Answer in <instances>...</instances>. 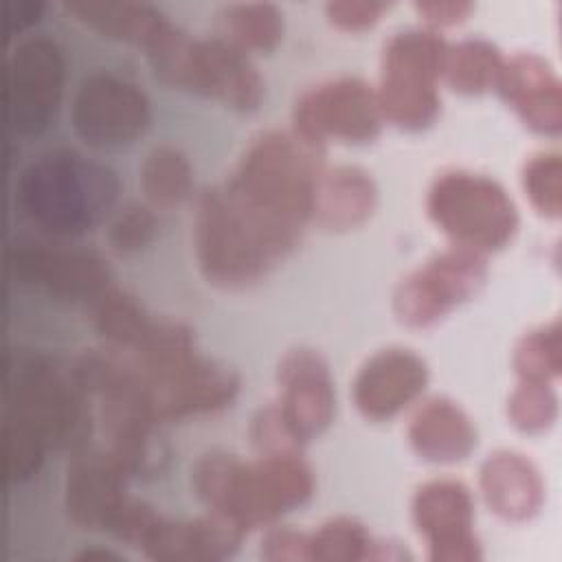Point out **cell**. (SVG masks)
Instances as JSON below:
<instances>
[{
	"label": "cell",
	"instance_id": "9",
	"mask_svg": "<svg viewBox=\"0 0 562 562\" xmlns=\"http://www.w3.org/2000/svg\"><path fill=\"white\" fill-rule=\"evenodd\" d=\"M382 121L375 90L358 77L323 81L305 90L292 110V130L321 147L327 140H373Z\"/></svg>",
	"mask_w": 562,
	"mask_h": 562
},
{
	"label": "cell",
	"instance_id": "28",
	"mask_svg": "<svg viewBox=\"0 0 562 562\" xmlns=\"http://www.w3.org/2000/svg\"><path fill=\"white\" fill-rule=\"evenodd\" d=\"M222 40L239 50H272L283 35V13L268 2H237L220 13Z\"/></svg>",
	"mask_w": 562,
	"mask_h": 562
},
{
	"label": "cell",
	"instance_id": "17",
	"mask_svg": "<svg viewBox=\"0 0 562 562\" xmlns=\"http://www.w3.org/2000/svg\"><path fill=\"white\" fill-rule=\"evenodd\" d=\"M428 367L413 349L389 347L358 369L351 397L362 417L382 422L406 408L426 386Z\"/></svg>",
	"mask_w": 562,
	"mask_h": 562
},
{
	"label": "cell",
	"instance_id": "19",
	"mask_svg": "<svg viewBox=\"0 0 562 562\" xmlns=\"http://www.w3.org/2000/svg\"><path fill=\"white\" fill-rule=\"evenodd\" d=\"M494 88L531 130L540 134L560 132V81L542 57L520 53L503 61Z\"/></svg>",
	"mask_w": 562,
	"mask_h": 562
},
{
	"label": "cell",
	"instance_id": "22",
	"mask_svg": "<svg viewBox=\"0 0 562 562\" xmlns=\"http://www.w3.org/2000/svg\"><path fill=\"white\" fill-rule=\"evenodd\" d=\"M375 198V184L360 167H323L314 187L312 222L327 231L353 228L371 215Z\"/></svg>",
	"mask_w": 562,
	"mask_h": 562
},
{
	"label": "cell",
	"instance_id": "35",
	"mask_svg": "<svg viewBox=\"0 0 562 562\" xmlns=\"http://www.w3.org/2000/svg\"><path fill=\"white\" fill-rule=\"evenodd\" d=\"M386 7L389 4L384 2H349L347 0V2H329L325 11L331 24L345 31H360L378 22Z\"/></svg>",
	"mask_w": 562,
	"mask_h": 562
},
{
	"label": "cell",
	"instance_id": "37",
	"mask_svg": "<svg viewBox=\"0 0 562 562\" xmlns=\"http://www.w3.org/2000/svg\"><path fill=\"white\" fill-rule=\"evenodd\" d=\"M42 11L40 2H9L7 4V15H9V33L11 31H20L29 24H33L37 20Z\"/></svg>",
	"mask_w": 562,
	"mask_h": 562
},
{
	"label": "cell",
	"instance_id": "14",
	"mask_svg": "<svg viewBox=\"0 0 562 562\" xmlns=\"http://www.w3.org/2000/svg\"><path fill=\"white\" fill-rule=\"evenodd\" d=\"M279 400L274 402L290 437L305 443L318 437L334 417V382L316 349H290L277 367Z\"/></svg>",
	"mask_w": 562,
	"mask_h": 562
},
{
	"label": "cell",
	"instance_id": "24",
	"mask_svg": "<svg viewBox=\"0 0 562 562\" xmlns=\"http://www.w3.org/2000/svg\"><path fill=\"white\" fill-rule=\"evenodd\" d=\"M64 9L103 37L138 46L165 18L154 4L132 0H72L64 2Z\"/></svg>",
	"mask_w": 562,
	"mask_h": 562
},
{
	"label": "cell",
	"instance_id": "13",
	"mask_svg": "<svg viewBox=\"0 0 562 562\" xmlns=\"http://www.w3.org/2000/svg\"><path fill=\"white\" fill-rule=\"evenodd\" d=\"M413 522L426 538L430 560L472 562L481 558L472 531V496L461 481L432 479L419 485L413 496Z\"/></svg>",
	"mask_w": 562,
	"mask_h": 562
},
{
	"label": "cell",
	"instance_id": "26",
	"mask_svg": "<svg viewBox=\"0 0 562 562\" xmlns=\"http://www.w3.org/2000/svg\"><path fill=\"white\" fill-rule=\"evenodd\" d=\"M138 184L151 209H171L184 202L193 187L187 156L169 145L154 147L140 162Z\"/></svg>",
	"mask_w": 562,
	"mask_h": 562
},
{
	"label": "cell",
	"instance_id": "27",
	"mask_svg": "<svg viewBox=\"0 0 562 562\" xmlns=\"http://www.w3.org/2000/svg\"><path fill=\"white\" fill-rule=\"evenodd\" d=\"M503 61L505 59L492 42L483 37H468L448 46L441 75L452 90L479 94L496 86Z\"/></svg>",
	"mask_w": 562,
	"mask_h": 562
},
{
	"label": "cell",
	"instance_id": "2",
	"mask_svg": "<svg viewBox=\"0 0 562 562\" xmlns=\"http://www.w3.org/2000/svg\"><path fill=\"white\" fill-rule=\"evenodd\" d=\"M323 147L294 130H268L250 140L224 191L277 235L299 241L312 220Z\"/></svg>",
	"mask_w": 562,
	"mask_h": 562
},
{
	"label": "cell",
	"instance_id": "5",
	"mask_svg": "<svg viewBox=\"0 0 562 562\" xmlns=\"http://www.w3.org/2000/svg\"><path fill=\"white\" fill-rule=\"evenodd\" d=\"M446 53L448 44L432 29L411 26L386 40L375 90L384 121L404 130H422L437 119V79L443 72Z\"/></svg>",
	"mask_w": 562,
	"mask_h": 562
},
{
	"label": "cell",
	"instance_id": "23",
	"mask_svg": "<svg viewBox=\"0 0 562 562\" xmlns=\"http://www.w3.org/2000/svg\"><path fill=\"white\" fill-rule=\"evenodd\" d=\"M252 474L268 522L279 518L283 512L303 505L314 490L312 470L296 450L263 452L252 461Z\"/></svg>",
	"mask_w": 562,
	"mask_h": 562
},
{
	"label": "cell",
	"instance_id": "4",
	"mask_svg": "<svg viewBox=\"0 0 562 562\" xmlns=\"http://www.w3.org/2000/svg\"><path fill=\"white\" fill-rule=\"evenodd\" d=\"M193 246L204 279L226 290L257 283L294 248L235 204L222 184L198 200Z\"/></svg>",
	"mask_w": 562,
	"mask_h": 562
},
{
	"label": "cell",
	"instance_id": "32",
	"mask_svg": "<svg viewBox=\"0 0 562 562\" xmlns=\"http://www.w3.org/2000/svg\"><path fill=\"white\" fill-rule=\"evenodd\" d=\"M522 184L531 204L549 217L560 215V156L542 151L525 162Z\"/></svg>",
	"mask_w": 562,
	"mask_h": 562
},
{
	"label": "cell",
	"instance_id": "25",
	"mask_svg": "<svg viewBox=\"0 0 562 562\" xmlns=\"http://www.w3.org/2000/svg\"><path fill=\"white\" fill-rule=\"evenodd\" d=\"M92 321L105 347L125 353L138 349L156 325V318H151L136 299L116 288H108L97 296Z\"/></svg>",
	"mask_w": 562,
	"mask_h": 562
},
{
	"label": "cell",
	"instance_id": "11",
	"mask_svg": "<svg viewBox=\"0 0 562 562\" xmlns=\"http://www.w3.org/2000/svg\"><path fill=\"white\" fill-rule=\"evenodd\" d=\"M149 123V103L143 90L114 75H88L70 103V125L90 147H121L138 138Z\"/></svg>",
	"mask_w": 562,
	"mask_h": 562
},
{
	"label": "cell",
	"instance_id": "36",
	"mask_svg": "<svg viewBox=\"0 0 562 562\" xmlns=\"http://www.w3.org/2000/svg\"><path fill=\"white\" fill-rule=\"evenodd\" d=\"M415 7L430 24H454L472 9L470 2H417Z\"/></svg>",
	"mask_w": 562,
	"mask_h": 562
},
{
	"label": "cell",
	"instance_id": "33",
	"mask_svg": "<svg viewBox=\"0 0 562 562\" xmlns=\"http://www.w3.org/2000/svg\"><path fill=\"white\" fill-rule=\"evenodd\" d=\"M156 231L158 220L154 209L149 204H130L110 224L108 241L116 252L127 255L151 244Z\"/></svg>",
	"mask_w": 562,
	"mask_h": 562
},
{
	"label": "cell",
	"instance_id": "1",
	"mask_svg": "<svg viewBox=\"0 0 562 562\" xmlns=\"http://www.w3.org/2000/svg\"><path fill=\"white\" fill-rule=\"evenodd\" d=\"M4 472L29 479L46 450H79L94 428L88 397L70 369L42 353H9L4 364Z\"/></svg>",
	"mask_w": 562,
	"mask_h": 562
},
{
	"label": "cell",
	"instance_id": "6",
	"mask_svg": "<svg viewBox=\"0 0 562 562\" xmlns=\"http://www.w3.org/2000/svg\"><path fill=\"white\" fill-rule=\"evenodd\" d=\"M426 209L452 244L483 255L503 248L518 228V213L505 189L487 176L463 169L435 178Z\"/></svg>",
	"mask_w": 562,
	"mask_h": 562
},
{
	"label": "cell",
	"instance_id": "31",
	"mask_svg": "<svg viewBox=\"0 0 562 562\" xmlns=\"http://www.w3.org/2000/svg\"><path fill=\"white\" fill-rule=\"evenodd\" d=\"M558 400L549 382L520 380L507 402L512 424L525 432H540L553 424Z\"/></svg>",
	"mask_w": 562,
	"mask_h": 562
},
{
	"label": "cell",
	"instance_id": "8",
	"mask_svg": "<svg viewBox=\"0 0 562 562\" xmlns=\"http://www.w3.org/2000/svg\"><path fill=\"white\" fill-rule=\"evenodd\" d=\"M485 277V255L452 244L397 283L393 310L411 327L432 325L454 305L470 299Z\"/></svg>",
	"mask_w": 562,
	"mask_h": 562
},
{
	"label": "cell",
	"instance_id": "34",
	"mask_svg": "<svg viewBox=\"0 0 562 562\" xmlns=\"http://www.w3.org/2000/svg\"><path fill=\"white\" fill-rule=\"evenodd\" d=\"M261 555L266 560H310V533L277 527L261 540Z\"/></svg>",
	"mask_w": 562,
	"mask_h": 562
},
{
	"label": "cell",
	"instance_id": "30",
	"mask_svg": "<svg viewBox=\"0 0 562 562\" xmlns=\"http://www.w3.org/2000/svg\"><path fill=\"white\" fill-rule=\"evenodd\" d=\"M514 367L520 380L551 382L560 371V329L558 323L542 325L522 336L514 351Z\"/></svg>",
	"mask_w": 562,
	"mask_h": 562
},
{
	"label": "cell",
	"instance_id": "18",
	"mask_svg": "<svg viewBox=\"0 0 562 562\" xmlns=\"http://www.w3.org/2000/svg\"><path fill=\"white\" fill-rule=\"evenodd\" d=\"M244 536L231 518L211 512L189 520H169L158 514L138 549L158 562H206L228 558Z\"/></svg>",
	"mask_w": 562,
	"mask_h": 562
},
{
	"label": "cell",
	"instance_id": "20",
	"mask_svg": "<svg viewBox=\"0 0 562 562\" xmlns=\"http://www.w3.org/2000/svg\"><path fill=\"white\" fill-rule=\"evenodd\" d=\"M411 448L426 461L452 463L476 446V430L465 411L448 397H428L413 413L406 428Z\"/></svg>",
	"mask_w": 562,
	"mask_h": 562
},
{
	"label": "cell",
	"instance_id": "7",
	"mask_svg": "<svg viewBox=\"0 0 562 562\" xmlns=\"http://www.w3.org/2000/svg\"><path fill=\"white\" fill-rule=\"evenodd\" d=\"M134 367L156 422L217 411L231 404L239 389L237 375L228 367L200 358L195 351L160 364L134 362Z\"/></svg>",
	"mask_w": 562,
	"mask_h": 562
},
{
	"label": "cell",
	"instance_id": "3",
	"mask_svg": "<svg viewBox=\"0 0 562 562\" xmlns=\"http://www.w3.org/2000/svg\"><path fill=\"white\" fill-rule=\"evenodd\" d=\"M119 195L116 173L70 149L33 158L18 178L15 200L40 231L77 237L99 224Z\"/></svg>",
	"mask_w": 562,
	"mask_h": 562
},
{
	"label": "cell",
	"instance_id": "29",
	"mask_svg": "<svg viewBox=\"0 0 562 562\" xmlns=\"http://www.w3.org/2000/svg\"><path fill=\"white\" fill-rule=\"evenodd\" d=\"M375 542L367 529L353 518L340 516L323 522L314 533H310V560L327 562H351V560H373Z\"/></svg>",
	"mask_w": 562,
	"mask_h": 562
},
{
	"label": "cell",
	"instance_id": "21",
	"mask_svg": "<svg viewBox=\"0 0 562 562\" xmlns=\"http://www.w3.org/2000/svg\"><path fill=\"white\" fill-rule=\"evenodd\" d=\"M481 492L490 509L505 520H527L542 505L538 470L518 452L498 450L481 465Z\"/></svg>",
	"mask_w": 562,
	"mask_h": 562
},
{
	"label": "cell",
	"instance_id": "15",
	"mask_svg": "<svg viewBox=\"0 0 562 562\" xmlns=\"http://www.w3.org/2000/svg\"><path fill=\"white\" fill-rule=\"evenodd\" d=\"M178 88L211 97L235 110H255L263 81L244 50L217 37L191 42Z\"/></svg>",
	"mask_w": 562,
	"mask_h": 562
},
{
	"label": "cell",
	"instance_id": "10",
	"mask_svg": "<svg viewBox=\"0 0 562 562\" xmlns=\"http://www.w3.org/2000/svg\"><path fill=\"white\" fill-rule=\"evenodd\" d=\"M64 88V57L46 35L20 40L7 59L4 110L9 127L20 136L44 132Z\"/></svg>",
	"mask_w": 562,
	"mask_h": 562
},
{
	"label": "cell",
	"instance_id": "16",
	"mask_svg": "<svg viewBox=\"0 0 562 562\" xmlns=\"http://www.w3.org/2000/svg\"><path fill=\"white\" fill-rule=\"evenodd\" d=\"M127 472L103 446H83L70 454L64 476V507L83 529H105L125 503Z\"/></svg>",
	"mask_w": 562,
	"mask_h": 562
},
{
	"label": "cell",
	"instance_id": "12",
	"mask_svg": "<svg viewBox=\"0 0 562 562\" xmlns=\"http://www.w3.org/2000/svg\"><path fill=\"white\" fill-rule=\"evenodd\" d=\"M7 263L18 283L57 299H97L110 281L97 252L55 241L18 239L7 250Z\"/></svg>",
	"mask_w": 562,
	"mask_h": 562
}]
</instances>
